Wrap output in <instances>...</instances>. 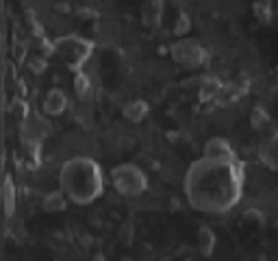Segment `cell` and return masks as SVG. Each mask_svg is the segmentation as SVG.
<instances>
[{
    "label": "cell",
    "mask_w": 278,
    "mask_h": 261,
    "mask_svg": "<svg viewBox=\"0 0 278 261\" xmlns=\"http://www.w3.org/2000/svg\"><path fill=\"white\" fill-rule=\"evenodd\" d=\"M46 59H44V57H35V59H33L31 63H29V68L33 70V72H35V74H42V72L46 70Z\"/></svg>",
    "instance_id": "cell-24"
},
{
    "label": "cell",
    "mask_w": 278,
    "mask_h": 261,
    "mask_svg": "<svg viewBox=\"0 0 278 261\" xmlns=\"http://www.w3.org/2000/svg\"><path fill=\"white\" fill-rule=\"evenodd\" d=\"M111 183L116 187V192L126 196V198H135L142 196L148 190V176L144 174V170L135 166V163H122L111 170Z\"/></svg>",
    "instance_id": "cell-4"
},
{
    "label": "cell",
    "mask_w": 278,
    "mask_h": 261,
    "mask_svg": "<svg viewBox=\"0 0 278 261\" xmlns=\"http://www.w3.org/2000/svg\"><path fill=\"white\" fill-rule=\"evenodd\" d=\"M172 59H174L178 65H183V68H200V65L207 63L209 59V55L207 50L202 48V44L198 42V39H191V37H183V39H178V42L172 46Z\"/></svg>",
    "instance_id": "cell-5"
},
{
    "label": "cell",
    "mask_w": 278,
    "mask_h": 261,
    "mask_svg": "<svg viewBox=\"0 0 278 261\" xmlns=\"http://www.w3.org/2000/svg\"><path fill=\"white\" fill-rule=\"evenodd\" d=\"M224 87V83L219 79L215 76H204L202 79V83L198 87V96H200V100L202 102H209V100H215L217 94H219V89Z\"/></svg>",
    "instance_id": "cell-13"
},
{
    "label": "cell",
    "mask_w": 278,
    "mask_h": 261,
    "mask_svg": "<svg viewBox=\"0 0 278 261\" xmlns=\"http://www.w3.org/2000/svg\"><path fill=\"white\" fill-rule=\"evenodd\" d=\"M65 207H68V194H65L63 190L46 194L44 200H42V209L46 211V214H59V211H63Z\"/></svg>",
    "instance_id": "cell-12"
},
{
    "label": "cell",
    "mask_w": 278,
    "mask_h": 261,
    "mask_svg": "<svg viewBox=\"0 0 278 261\" xmlns=\"http://www.w3.org/2000/svg\"><path fill=\"white\" fill-rule=\"evenodd\" d=\"M52 48H54V55L59 57L72 72H80L83 65L92 59V55H94V42H89L85 37H78V35L57 37L52 42Z\"/></svg>",
    "instance_id": "cell-3"
},
{
    "label": "cell",
    "mask_w": 278,
    "mask_h": 261,
    "mask_svg": "<svg viewBox=\"0 0 278 261\" xmlns=\"http://www.w3.org/2000/svg\"><path fill=\"white\" fill-rule=\"evenodd\" d=\"M74 92L80 100H87L89 94H92V81H89L87 72H74Z\"/></svg>",
    "instance_id": "cell-18"
},
{
    "label": "cell",
    "mask_w": 278,
    "mask_h": 261,
    "mask_svg": "<svg viewBox=\"0 0 278 261\" xmlns=\"http://www.w3.org/2000/svg\"><path fill=\"white\" fill-rule=\"evenodd\" d=\"M120 240H122V244H124V246H130V244H133V224H124L122 226V231H120Z\"/></svg>",
    "instance_id": "cell-22"
},
{
    "label": "cell",
    "mask_w": 278,
    "mask_h": 261,
    "mask_svg": "<svg viewBox=\"0 0 278 261\" xmlns=\"http://www.w3.org/2000/svg\"><path fill=\"white\" fill-rule=\"evenodd\" d=\"M163 15V0H144L142 5V20L146 27H154L159 24Z\"/></svg>",
    "instance_id": "cell-10"
},
{
    "label": "cell",
    "mask_w": 278,
    "mask_h": 261,
    "mask_svg": "<svg viewBox=\"0 0 278 261\" xmlns=\"http://www.w3.org/2000/svg\"><path fill=\"white\" fill-rule=\"evenodd\" d=\"M59 185L76 205H92L104 192V172L92 157H72L61 166Z\"/></svg>",
    "instance_id": "cell-2"
},
{
    "label": "cell",
    "mask_w": 278,
    "mask_h": 261,
    "mask_svg": "<svg viewBox=\"0 0 278 261\" xmlns=\"http://www.w3.org/2000/svg\"><path fill=\"white\" fill-rule=\"evenodd\" d=\"M187 202L204 214H228L243 194V163L239 159L202 157L187 168Z\"/></svg>",
    "instance_id": "cell-1"
},
{
    "label": "cell",
    "mask_w": 278,
    "mask_h": 261,
    "mask_svg": "<svg viewBox=\"0 0 278 261\" xmlns=\"http://www.w3.org/2000/svg\"><path fill=\"white\" fill-rule=\"evenodd\" d=\"M255 15L261 22H269V18H272V0H257Z\"/></svg>",
    "instance_id": "cell-19"
},
{
    "label": "cell",
    "mask_w": 278,
    "mask_h": 261,
    "mask_svg": "<svg viewBox=\"0 0 278 261\" xmlns=\"http://www.w3.org/2000/svg\"><path fill=\"white\" fill-rule=\"evenodd\" d=\"M250 124H252V128H255V130H259V133H265V130L274 128L272 118H269V113L263 107H255L250 111Z\"/></svg>",
    "instance_id": "cell-16"
},
{
    "label": "cell",
    "mask_w": 278,
    "mask_h": 261,
    "mask_svg": "<svg viewBox=\"0 0 278 261\" xmlns=\"http://www.w3.org/2000/svg\"><path fill=\"white\" fill-rule=\"evenodd\" d=\"M215 233H213V228L211 226H200L198 228V248L204 257H211L213 255V250H215Z\"/></svg>",
    "instance_id": "cell-15"
},
{
    "label": "cell",
    "mask_w": 278,
    "mask_h": 261,
    "mask_svg": "<svg viewBox=\"0 0 278 261\" xmlns=\"http://www.w3.org/2000/svg\"><path fill=\"white\" fill-rule=\"evenodd\" d=\"M204 157L209 159H237V154L233 150V146L228 144L224 137H211L204 144Z\"/></svg>",
    "instance_id": "cell-7"
},
{
    "label": "cell",
    "mask_w": 278,
    "mask_h": 261,
    "mask_svg": "<svg viewBox=\"0 0 278 261\" xmlns=\"http://www.w3.org/2000/svg\"><path fill=\"white\" fill-rule=\"evenodd\" d=\"M3 205H5L7 216H11L15 211V185L9 174L5 176V183H3Z\"/></svg>",
    "instance_id": "cell-17"
},
{
    "label": "cell",
    "mask_w": 278,
    "mask_h": 261,
    "mask_svg": "<svg viewBox=\"0 0 278 261\" xmlns=\"http://www.w3.org/2000/svg\"><path fill=\"white\" fill-rule=\"evenodd\" d=\"M44 113H48V116H61V113L68 109V96H65V92L63 89H59V87H52L50 92L46 94V98H44Z\"/></svg>",
    "instance_id": "cell-8"
},
{
    "label": "cell",
    "mask_w": 278,
    "mask_h": 261,
    "mask_svg": "<svg viewBox=\"0 0 278 261\" xmlns=\"http://www.w3.org/2000/svg\"><path fill=\"white\" fill-rule=\"evenodd\" d=\"M259 157H261V161H263L267 168L278 170V133H272V135H269L267 140L263 142Z\"/></svg>",
    "instance_id": "cell-9"
},
{
    "label": "cell",
    "mask_w": 278,
    "mask_h": 261,
    "mask_svg": "<svg viewBox=\"0 0 278 261\" xmlns=\"http://www.w3.org/2000/svg\"><path fill=\"white\" fill-rule=\"evenodd\" d=\"M243 222H248L250 226H263L265 218H263V214H261L259 209H248L246 214H243Z\"/></svg>",
    "instance_id": "cell-21"
},
{
    "label": "cell",
    "mask_w": 278,
    "mask_h": 261,
    "mask_svg": "<svg viewBox=\"0 0 278 261\" xmlns=\"http://www.w3.org/2000/svg\"><path fill=\"white\" fill-rule=\"evenodd\" d=\"M13 113H15V116H18L22 122L24 120H26L29 116H31V113H29V105L26 102H24V100H15V107H13Z\"/></svg>",
    "instance_id": "cell-23"
},
{
    "label": "cell",
    "mask_w": 278,
    "mask_h": 261,
    "mask_svg": "<svg viewBox=\"0 0 278 261\" xmlns=\"http://www.w3.org/2000/svg\"><path fill=\"white\" fill-rule=\"evenodd\" d=\"M148 113H150V107L146 100H130L124 105V109H122V116H124L128 122H133V124L142 122Z\"/></svg>",
    "instance_id": "cell-11"
},
{
    "label": "cell",
    "mask_w": 278,
    "mask_h": 261,
    "mask_svg": "<svg viewBox=\"0 0 278 261\" xmlns=\"http://www.w3.org/2000/svg\"><path fill=\"white\" fill-rule=\"evenodd\" d=\"M243 92H246V87H239V83H228V85H224L222 89H219V94H217V98L213 102L217 105V107H228V105H233Z\"/></svg>",
    "instance_id": "cell-14"
},
{
    "label": "cell",
    "mask_w": 278,
    "mask_h": 261,
    "mask_svg": "<svg viewBox=\"0 0 278 261\" xmlns=\"http://www.w3.org/2000/svg\"><path fill=\"white\" fill-rule=\"evenodd\" d=\"M52 133V126L48 124L44 118L39 116H31L22 122V140L24 142H44V137Z\"/></svg>",
    "instance_id": "cell-6"
},
{
    "label": "cell",
    "mask_w": 278,
    "mask_h": 261,
    "mask_svg": "<svg viewBox=\"0 0 278 261\" xmlns=\"http://www.w3.org/2000/svg\"><path fill=\"white\" fill-rule=\"evenodd\" d=\"M191 31V18L187 13H181L174 24V35H187Z\"/></svg>",
    "instance_id": "cell-20"
}]
</instances>
